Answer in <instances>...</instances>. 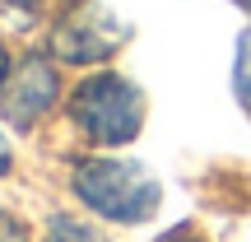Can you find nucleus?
<instances>
[{
    "label": "nucleus",
    "mask_w": 251,
    "mask_h": 242,
    "mask_svg": "<svg viewBox=\"0 0 251 242\" xmlns=\"http://www.w3.org/2000/svg\"><path fill=\"white\" fill-rule=\"evenodd\" d=\"M0 242H28V228L19 224V219L0 215Z\"/></svg>",
    "instance_id": "0eeeda50"
},
{
    "label": "nucleus",
    "mask_w": 251,
    "mask_h": 242,
    "mask_svg": "<svg viewBox=\"0 0 251 242\" xmlns=\"http://www.w3.org/2000/svg\"><path fill=\"white\" fill-rule=\"evenodd\" d=\"M233 89H237V103L251 112V28L237 42V65H233Z\"/></svg>",
    "instance_id": "39448f33"
},
{
    "label": "nucleus",
    "mask_w": 251,
    "mask_h": 242,
    "mask_svg": "<svg viewBox=\"0 0 251 242\" xmlns=\"http://www.w3.org/2000/svg\"><path fill=\"white\" fill-rule=\"evenodd\" d=\"M0 84H5V52H0Z\"/></svg>",
    "instance_id": "9d476101"
},
{
    "label": "nucleus",
    "mask_w": 251,
    "mask_h": 242,
    "mask_svg": "<svg viewBox=\"0 0 251 242\" xmlns=\"http://www.w3.org/2000/svg\"><path fill=\"white\" fill-rule=\"evenodd\" d=\"M9 168V149H5V140H0V172Z\"/></svg>",
    "instance_id": "1a4fd4ad"
},
{
    "label": "nucleus",
    "mask_w": 251,
    "mask_h": 242,
    "mask_svg": "<svg viewBox=\"0 0 251 242\" xmlns=\"http://www.w3.org/2000/svg\"><path fill=\"white\" fill-rule=\"evenodd\" d=\"M56 103V70L47 61H24L5 84H0V112L14 126H33Z\"/></svg>",
    "instance_id": "20e7f679"
},
{
    "label": "nucleus",
    "mask_w": 251,
    "mask_h": 242,
    "mask_svg": "<svg viewBox=\"0 0 251 242\" xmlns=\"http://www.w3.org/2000/svg\"><path fill=\"white\" fill-rule=\"evenodd\" d=\"M47 242H107L98 233V228L79 224V219H51V228H47Z\"/></svg>",
    "instance_id": "423d86ee"
},
{
    "label": "nucleus",
    "mask_w": 251,
    "mask_h": 242,
    "mask_svg": "<svg viewBox=\"0 0 251 242\" xmlns=\"http://www.w3.org/2000/svg\"><path fill=\"white\" fill-rule=\"evenodd\" d=\"M75 191L89 210L117 224H140L158 210V182L126 159H89L75 168Z\"/></svg>",
    "instance_id": "f257e3e1"
},
{
    "label": "nucleus",
    "mask_w": 251,
    "mask_h": 242,
    "mask_svg": "<svg viewBox=\"0 0 251 242\" xmlns=\"http://www.w3.org/2000/svg\"><path fill=\"white\" fill-rule=\"evenodd\" d=\"M70 117L79 121V131L98 144H126L135 131H140L144 117V98L135 84L117 80V75H98V80L79 84L70 103Z\"/></svg>",
    "instance_id": "f03ea898"
},
{
    "label": "nucleus",
    "mask_w": 251,
    "mask_h": 242,
    "mask_svg": "<svg viewBox=\"0 0 251 242\" xmlns=\"http://www.w3.org/2000/svg\"><path fill=\"white\" fill-rule=\"evenodd\" d=\"M237 5H242V9H247V14H251V0H237Z\"/></svg>",
    "instance_id": "9b49d317"
},
{
    "label": "nucleus",
    "mask_w": 251,
    "mask_h": 242,
    "mask_svg": "<svg viewBox=\"0 0 251 242\" xmlns=\"http://www.w3.org/2000/svg\"><path fill=\"white\" fill-rule=\"evenodd\" d=\"M163 242H205V238H196V233H191V228H181V233H168Z\"/></svg>",
    "instance_id": "6e6552de"
},
{
    "label": "nucleus",
    "mask_w": 251,
    "mask_h": 242,
    "mask_svg": "<svg viewBox=\"0 0 251 242\" xmlns=\"http://www.w3.org/2000/svg\"><path fill=\"white\" fill-rule=\"evenodd\" d=\"M121 37H126V24H117L98 0H79L56 24V56H65V61H98V56L117 52Z\"/></svg>",
    "instance_id": "7ed1b4c3"
}]
</instances>
